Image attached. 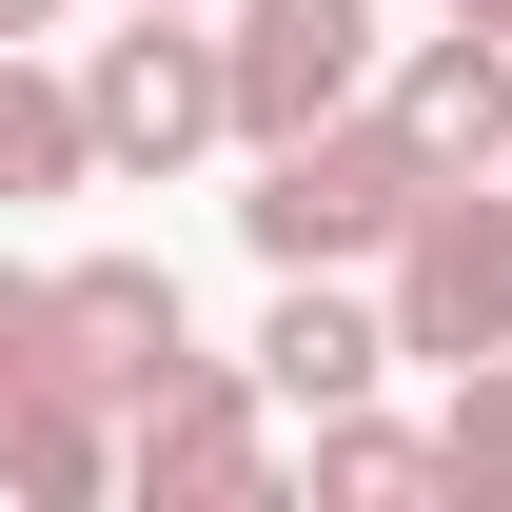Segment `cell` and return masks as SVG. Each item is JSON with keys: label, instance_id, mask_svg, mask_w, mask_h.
<instances>
[{"label": "cell", "instance_id": "6da1fadb", "mask_svg": "<svg viewBox=\"0 0 512 512\" xmlns=\"http://www.w3.org/2000/svg\"><path fill=\"white\" fill-rule=\"evenodd\" d=\"M414 178H434V158H414L394 119H355V99H335L316 138H276V158H256L237 237L276 256V276H355V256H394V217H414Z\"/></svg>", "mask_w": 512, "mask_h": 512}, {"label": "cell", "instance_id": "7a4b0ae2", "mask_svg": "<svg viewBox=\"0 0 512 512\" xmlns=\"http://www.w3.org/2000/svg\"><path fill=\"white\" fill-rule=\"evenodd\" d=\"M0 493L20 512L119 493V394L60 355V276H20V256H0Z\"/></svg>", "mask_w": 512, "mask_h": 512}, {"label": "cell", "instance_id": "3957f363", "mask_svg": "<svg viewBox=\"0 0 512 512\" xmlns=\"http://www.w3.org/2000/svg\"><path fill=\"white\" fill-rule=\"evenodd\" d=\"M375 316H394V355H434V375L512 335V178H493V158H473V178H414V217H394V296H375Z\"/></svg>", "mask_w": 512, "mask_h": 512}, {"label": "cell", "instance_id": "277c9868", "mask_svg": "<svg viewBox=\"0 0 512 512\" xmlns=\"http://www.w3.org/2000/svg\"><path fill=\"white\" fill-rule=\"evenodd\" d=\"M79 138H99V178H178L197 138H237V79L197 40V0H138V40L79 60Z\"/></svg>", "mask_w": 512, "mask_h": 512}, {"label": "cell", "instance_id": "5b68a950", "mask_svg": "<svg viewBox=\"0 0 512 512\" xmlns=\"http://www.w3.org/2000/svg\"><path fill=\"white\" fill-rule=\"evenodd\" d=\"M119 473H138L158 512H256V493H276V394L217 375V355H178V375L119 414Z\"/></svg>", "mask_w": 512, "mask_h": 512}, {"label": "cell", "instance_id": "8992f818", "mask_svg": "<svg viewBox=\"0 0 512 512\" xmlns=\"http://www.w3.org/2000/svg\"><path fill=\"white\" fill-rule=\"evenodd\" d=\"M217 79H237V138L276 158V138H316L355 79H375V0H237V40H217Z\"/></svg>", "mask_w": 512, "mask_h": 512}, {"label": "cell", "instance_id": "52a82bcc", "mask_svg": "<svg viewBox=\"0 0 512 512\" xmlns=\"http://www.w3.org/2000/svg\"><path fill=\"white\" fill-rule=\"evenodd\" d=\"M60 355L138 414V394L197 355V316H178V276H158V256H79V276H60Z\"/></svg>", "mask_w": 512, "mask_h": 512}, {"label": "cell", "instance_id": "ba28073f", "mask_svg": "<svg viewBox=\"0 0 512 512\" xmlns=\"http://www.w3.org/2000/svg\"><path fill=\"white\" fill-rule=\"evenodd\" d=\"M394 375V316L375 296H335V276H276V335H256V394L276 414H355Z\"/></svg>", "mask_w": 512, "mask_h": 512}, {"label": "cell", "instance_id": "9c48e42d", "mask_svg": "<svg viewBox=\"0 0 512 512\" xmlns=\"http://www.w3.org/2000/svg\"><path fill=\"white\" fill-rule=\"evenodd\" d=\"M375 119L414 138L434 178H473V158H493V119H512V40H473V20H453V40H414V60H394V99H375Z\"/></svg>", "mask_w": 512, "mask_h": 512}, {"label": "cell", "instance_id": "30bf717a", "mask_svg": "<svg viewBox=\"0 0 512 512\" xmlns=\"http://www.w3.org/2000/svg\"><path fill=\"white\" fill-rule=\"evenodd\" d=\"M99 178V138H79V79H40L20 40H0V217L20 197H79Z\"/></svg>", "mask_w": 512, "mask_h": 512}, {"label": "cell", "instance_id": "8fae6325", "mask_svg": "<svg viewBox=\"0 0 512 512\" xmlns=\"http://www.w3.org/2000/svg\"><path fill=\"white\" fill-rule=\"evenodd\" d=\"M316 493L335 512H394V493H453V473H434V434H394L375 394H355V414H316Z\"/></svg>", "mask_w": 512, "mask_h": 512}, {"label": "cell", "instance_id": "7c38bea8", "mask_svg": "<svg viewBox=\"0 0 512 512\" xmlns=\"http://www.w3.org/2000/svg\"><path fill=\"white\" fill-rule=\"evenodd\" d=\"M434 473H453L473 512H512V335H493V355H453V414H434Z\"/></svg>", "mask_w": 512, "mask_h": 512}, {"label": "cell", "instance_id": "4fadbf2b", "mask_svg": "<svg viewBox=\"0 0 512 512\" xmlns=\"http://www.w3.org/2000/svg\"><path fill=\"white\" fill-rule=\"evenodd\" d=\"M40 20H60V0H0V40H40Z\"/></svg>", "mask_w": 512, "mask_h": 512}, {"label": "cell", "instance_id": "5bb4252c", "mask_svg": "<svg viewBox=\"0 0 512 512\" xmlns=\"http://www.w3.org/2000/svg\"><path fill=\"white\" fill-rule=\"evenodd\" d=\"M453 20H473V40H512V0H453Z\"/></svg>", "mask_w": 512, "mask_h": 512}, {"label": "cell", "instance_id": "9a60e30c", "mask_svg": "<svg viewBox=\"0 0 512 512\" xmlns=\"http://www.w3.org/2000/svg\"><path fill=\"white\" fill-rule=\"evenodd\" d=\"M493 178H512V119H493Z\"/></svg>", "mask_w": 512, "mask_h": 512}, {"label": "cell", "instance_id": "2e32d148", "mask_svg": "<svg viewBox=\"0 0 512 512\" xmlns=\"http://www.w3.org/2000/svg\"><path fill=\"white\" fill-rule=\"evenodd\" d=\"M119 20H138V0H119Z\"/></svg>", "mask_w": 512, "mask_h": 512}]
</instances>
